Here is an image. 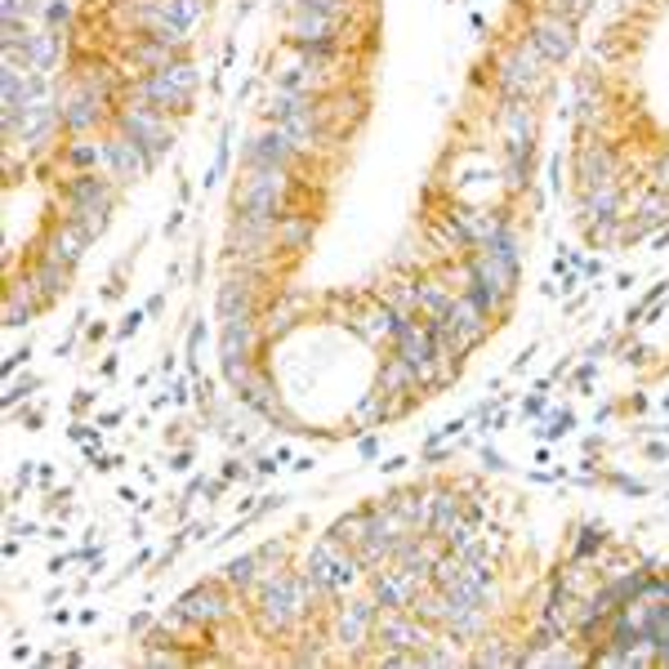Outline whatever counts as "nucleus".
Segmentation results:
<instances>
[{"label": "nucleus", "mask_w": 669, "mask_h": 669, "mask_svg": "<svg viewBox=\"0 0 669 669\" xmlns=\"http://www.w3.org/2000/svg\"><path fill=\"white\" fill-rule=\"evenodd\" d=\"M291 197H295V179L291 170H277V166H246V179L236 183L232 193V210L242 219H255V223H281V215L291 210Z\"/></svg>", "instance_id": "obj_1"}, {"label": "nucleus", "mask_w": 669, "mask_h": 669, "mask_svg": "<svg viewBox=\"0 0 669 669\" xmlns=\"http://www.w3.org/2000/svg\"><path fill=\"white\" fill-rule=\"evenodd\" d=\"M549 68L554 63L536 50V40L522 32V36H513L509 50L496 54V94H500V99H527V104H536L545 94V85H549Z\"/></svg>", "instance_id": "obj_2"}, {"label": "nucleus", "mask_w": 669, "mask_h": 669, "mask_svg": "<svg viewBox=\"0 0 669 669\" xmlns=\"http://www.w3.org/2000/svg\"><path fill=\"white\" fill-rule=\"evenodd\" d=\"M117 193H121V187H117L104 170L68 174V179H63V219L81 223L89 236H99V232L108 228V219H112Z\"/></svg>", "instance_id": "obj_3"}, {"label": "nucleus", "mask_w": 669, "mask_h": 669, "mask_svg": "<svg viewBox=\"0 0 669 669\" xmlns=\"http://www.w3.org/2000/svg\"><path fill=\"white\" fill-rule=\"evenodd\" d=\"M197 85H202L197 68L179 54V59H170V63L157 68V72L134 76L130 94H134V99H143V104L161 108V112H170V117H183L187 108H193V99H197Z\"/></svg>", "instance_id": "obj_4"}, {"label": "nucleus", "mask_w": 669, "mask_h": 669, "mask_svg": "<svg viewBox=\"0 0 669 669\" xmlns=\"http://www.w3.org/2000/svg\"><path fill=\"white\" fill-rule=\"evenodd\" d=\"M304 571L317 581V589H321L326 598H344V594L362 581L366 562H362L357 549L344 545L340 536H321V540L308 549V567H304Z\"/></svg>", "instance_id": "obj_5"}, {"label": "nucleus", "mask_w": 669, "mask_h": 669, "mask_svg": "<svg viewBox=\"0 0 669 669\" xmlns=\"http://www.w3.org/2000/svg\"><path fill=\"white\" fill-rule=\"evenodd\" d=\"M268 125L291 134L300 153H317V143L330 134L321 121V108H317V94H291V89H272Z\"/></svg>", "instance_id": "obj_6"}, {"label": "nucleus", "mask_w": 669, "mask_h": 669, "mask_svg": "<svg viewBox=\"0 0 669 669\" xmlns=\"http://www.w3.org/2000/svg\"><path fill=\"white\" fill-rule=\"evenodd\" d=\"M112 130H121V134H130L134 143H143L153 161H161V157L174 148V121H170V112H161V108H153V104L134 99V94L112 112Z\"/></svg>", "instance_id": "obj_7"}, {"label": "nucleus", "mask_w": 669, "mask_h": 669, "mask_svg": "<svg viewBox=\"0 0 669 669\" xmlns=\"http://www.w3.org/2000/svg\"><path fill=\"white\" fill-rule=\"evenodd\" d=\"M255 625L264 638H285L300 620V607H295V585H291V567L281 571L277 581H268L259 594H255Z\"/></svg>", "instance_id": "obj_8"}, {"label": "nucleus", "mask_w": 669, "mask_h": 669, "mask_svg": "<svg viewBox=\"0 0 669 669\" xmlns=\"http://www.w3.org/2000/svg\"><path fill=\"white\" fill-rule=\"evenodd\" d=\"M438 638V625L419 620L411 607H379V620H375V647L379 652H419Z\"/></svg>", "instance_id": "obj_9"}, {"label": "nucleus", "mask_w": 669, "mask_h": 669, "mask_svg": "<svg viewBox=\"0 0 669 669\" xmlns=\"http://www.w3.org/2000/svg\"><path fill=\"white\" fill-rule=\"evenodd\" d=\"M255 353H259V321H223L219 330V362H223V379L232 389H242L255 375Z\"/></svg>", "instance_id": "obj_10"}, {"label": "nucleus", "mask_w": 669, "mask_h": 669, "mask_svg": "<svg viewBox=\"0 0 669 669\" xmlns=\"http://www.w3.org/2000/svg\"><path fill=\"white\" fill-rule=\"evenodd\" d=\"M375 620H379V603L375 598H349L330 620V638L340 643L353 660H366V647L375 643Z\"/></svg>", "instance_id": "obj_11"}, {"label": "nucleus", "mask_w": 669, "mask_h": 669, "mask_svg": "<svg viewBox=\"0 0 669 669\" xmlns=\"http://www.w3.org/2000/svg\"><path fill=\"white\" fill-rule=\"evenodd\" d=\"M112 108H117V99H108V94L85 89V85H72L63 99H59L63 134H94L99 125H112Z\"/></svg>", "instance_id": "obj_12"}, {"label": "nucleus", "mask_w": 669, "mask_h": 669, "mask_svg": "<svg viewBox=\"0 0 669 669\" xmlns=\"http://www.w3.org/2000/svg\"><path fill=\"white\" fill-rule=\"evenodd\" d=\"M153 166H157V161L148 157V148H143V143H134L130 134H121V130H108V134H104V174H108L117 187L138 183Z\"/></svg>", "instance_id": "obj_13"}, {"label": "nucleus", "mask_w": 669, "mask_h": 669, "mask_svg": "<svg viewBox=\"0 0 669 669\" xmlns=\"http://www.w3.org/2000/svg\"><path fill=\"white\" fill-rule=\"evenodd\" d=\"M527 36L536 40V50L549 59V63H567L576 54V19L567 14H554V10H532L527 14Z\"/></svg>", "instance_id": "obj_14"}, {"label": "nucleus", "mask_w": 669, "mask_h": 669, "mask_svg": "<svg viewBox=\"0 0 669 669\" xmlns=\"http://www.w3.org/2000/svg\"><path fill=\"white\" fill-rule=\"evenodd\" d=\"M193 625H202L206 634L215 630V625H223V620H232V611H236V594L223 585V581H206V585H197V589H187L179 603H174Z\"/></svg>", "instance_id": "obj_15"}, {"label": "nucleus", "mask_w": 669, "mask_h": 669, "mask_svg": "<svg viewBox=\"0 0 669 669\" xmlns=\"http://www.w3.org/2000/svg\"><path fill=\"white\" fill-rule=\"evenodd\" d=\"M304 157L308 153H300L295 148V138L285 134V130H277V125H268V130H259L251 143H246V166H277V170H300L304 166Z\"/></svg>", "instance_id": "obj_16"}, {"label": "nucleus", "mask_w": 669, "mask_h": 669, "mask_svg": "<svg viewBox=\"0 0 669 669\" xmlns=\"http://www.w3.org/2000/svg\"><path fill=\"white\" fill-rule=\"evenodd\" d=\"M424 585H428V581L415 576V571H406L402 562H385L379 571H370V598H375L379 607H411V603L419 598Z\"/></svg>", "instance_id": "obj_17"}, {"label": "nucleus", "mask_w": 669, "mask_h": 669, "mask_svg": "<svg viewBox=\"0 0 669 669\" xmlns=\"http://www.w3.org/2000/svg\"><path fill=\"white\" fill-rule=\"evenodd\" d=\"M571 174H576L581 193H585V187H603V183H616V179H620V161H616V153L607 148V143H598V138H585L581 148H576V161H571Z\"/></svg>", "instance_id": "obj_18"}, {"label": "nucleus", "mask_w": 669, "mask_h": 669, "mask_svg": "<svg viewBox=\"0 0 669 669\" xmlns=\"http://www.w3.org/2000/svg\"><path fill=\"white\" fill-rule=\"evenodd\" d=\"M215 313L219 321H251L259 317V300H255V281H246L242 272H228L219 295H215Z\"/></svg>", "instance_id": "obj_19"}, {"label": "nucleus", "mask_w": 669, "mask_h": 669, "mask_svg": "<svg viewBox=\"0 0 669 669\" xmlns=\"http://www.w3.org/2000/svg\"><path fill=\"white\" fill-rule=\"evenodd\" d=\"M89 242H94V236H89L81 223H72V219H54V223H50V232L40 236V255H50V259H59V264L76 268Z\"/></svg>", "instance_id": "obj_20"}, {"label": "nucleus", "mask_w": 669, "mask_h": 669, "mask_svg": "<svg viewBox=\"0 0 669 669\" xmlns=\"http://www.w3.org/2000/svg\"><path fill=\"white\" fill-rule=\"evenodd\" d=\"M130 36H134V40L125 45V63L134 68V76L157 72V68H166L170 59L183 54V45H170V40H161V36H153V32H130Z\"/></svg>", "instance_id": "obj_21"}, {"label": "nucleus", "mask_w": 669, "mask_h": 669, "mask_svg": "<svg viewBox=\"0 0 669 669\" xmlns=\"http://www.w3.org/2000/svg\"><path fill=\"white\" fill-rule=\"evenodd\" d=\"M334 32H340V19H330L313 5H291V19H285V36H291V45H313V40H330Z\"/></svg>", "instance_id": "obj_22"}, {"label": "nucleus", "mask_w": 669, "mask_h": 669, "mask_svg": "<svg viewBox=\"0 0 669 669\" xmlns=\"http://www.w3.org/2000/svg\"><path fill=\"white\" fill-rule=\"evenodd\" d=\"M59 54H63V36H59L54 27H40V32L27 36V45H23L19 54H10V59H19L23 68H32V72H40V76H50V72L59 68Z\"/></svg>", "instance_id": "obj_23"}, {"label": "nucleus", "mask_w": 669, "mask_h": 669, "mask_svg": "<svg viewBox=\"0 0 669 669\" xmlns=\"http://www.w3.org/2000/svg\"><path fill=\"white\" fill-rule=\"evenodd\" d=\"M45 304H50V300H45V291L36 285V277H32V272L19 277L10 291H5V326H27Z\"/></svg>", "instance_id": "obj_24"}, {"label": "nucleus", "mask_w": 669, "mask_h": 669, "mask_svg": "<svg viewBox=\"0 0 669 669\" xmlns=\"http://www.w3.org/2000/svg\"><path fill=\"white\" fill-rule=\"evenodd\" d=\"M313 232H317V219L308 210H285L281 223H277V246L285 255H304L308 242H313Z\"/></svg>", "instance_id": "obj_25"}, {"label": "nucleus", "mask_w": 669, "mask_h": 669, "mask_svg": "<svg viewBox=\"0 0 669 669\" xmlns=\"http://www.w3.org/2000/svg\"><path fill=\"white\" fill-rule=\"evenodd\" d=\"M59 157H63V166L72 174H81V170H104V138H94V134H68Z\"/></svg>", "instance_id": "obj_26"}, {"label": "nucleus", "mask_w": 669, "mask_h": 669, "mask_svg": "<svg viewBox=\"0 0 669 669\" xmlns=\"http://www.w3.org/2000/svg\"><path fill=\"white\" fill-rule=\"evenodd\" d=\"M389 509L411 532H428V522H434V491H398L389 496Z\"/></svg>", "instance_id": "obj_27"}, {"label": "nucleus", "mask_w": 669, "mask_h": 669, "mask_svg": "<svg viewBox=\"0 0 669 669\" xmlns=\"http://www.w3.org/2000/svg\"><path fill=\"white\" fill-rule=\"evenodd\" d=\"M415 291H419V317L424 321H438V317H447V308L455 304V285L451 281H442V277H419L415 281Z\"/></svg>", "instance_id": "obj_28"}, {"label": "nucleus", "mask_w": 669, "mask_h": 669, "mask_svg": "<svg viewBox=\"0 0 669 669\" xmlns=\"http://www.w3.org/2000/svg\"><path fill=\"white\" fill-rule=\"evenodd\" d=\"M660 223H669V193H652L643 197V206H638V219L625 228V242H643V236H652Z\"/></svg>", "instance_id": "obj_29"}, {"label": "nucleus", "mask_w": 669, "mask_h": 669, "mask_svg": "<svg viewBox=\"0 0 669 669\" xmlns=\"http://www.w3.org/2000/svg\"><path fill=\"white\" fill-rule=\"evenodd\" d=\"M620 206H625L620 179H616V183H603V187H585V193H581V215H585V223H589V219H616Z\"/></svg>", "instance_id": "obj_30"}, {"label": "nucleus", "mask_w": 669, "mask_h": 669, "mask_svg": "<svg viewBox=\"0 0 669 669\" xmlns=\"http://www.w3.org/2000/svg\"><path fill=\"white\" fill-rule=\"evenodd\" d=\"M464 518H469V509H464L460 491H434V522H428V532H434L438 540H447Z\"/></svg>", "instance_id": "obj_31"}, {"label": "nucleus", "mask_w": 669, "mask_h": 669, "mask_svg": "<svg viewBox=\"0 0 669 669\" xmlns=\"http://www.w3.org/2000/svg\"><path fill=\"white\" fill-rule=\"evenodd\" d=\"M32 277H36V285L45 291V300H59V295H68V291H72V268H68V264H59V259H50V255H36Z\"/></svg>", "instance_id": "obj_32"}, {"label": "nucleus", "mask_w": 669, "mask_h": 669, "mask_svg": "<svg viewBox=\"0 0 669 669\" xmlns=\"http://www.w3.org/2000/svg\"><path fill=\"white\" fill-rule=\"evenodd\" d=\"M219 581H223L232 594H255V589H259V558H255V549L242 554V558H232V562L223 567Z\"/></svg>", "instance_id": "obj_33"}, {"label": "nucleus", "mask_w": 669, "mask_h": 669, "mask_svg": "<svg viewBox=\"0 0 669 669\" xmlns=\"http://www.w3.org/2000/svg\"><path fill=\"white\" fill-rule=\"evenodd\" d=\"M366 532H370V509H353V513H344V518L330 527V536H340V540L353 545V549L366 540Z\"/></svg>", "instance_id": "obj_34"}, {"label": "nucleus", "mask_w": 669, "mask_h": 669, "mask_svg": "<svg viewBox=\"0 0 669 669\" xmlns=\"http://www.w3.org/2000/svg\"><path fill=\"white\" fill-rule=\"evenodd\" d=\"M477 643H483V647H477L473 665H483V669H487V665H509V669H513V665H522V656H518V652H509V643H504V638H477Z\"/></svg>", "instance_id": "obj_35"}, {"label": "nucleus", "mask_w": 669, "mask_h": 669, "mask_svg": "<svg viewBox=\"0 0 669 669\" xmlns=\"http://www.w3.org/2000/svg\"><path fill=\"white\" fill-rule=\"evenodd\" d=\"M620 219H625V215H616V219H589V223H585L589 242H594V246H611L616 236H625V223H620Z\"/></svg>", "instance_id": "obj_36"}, {"label": "nucleus", "mask_w": 669, "mask_h": 669, "mask_svg": "<svg viewBox=\"0 0 669 669\" xmlns=\"http://www.w3.org/2000/svg\"><path fill=\"white\" fill-rule=\"evenodd\" d=\"M571 424H576V415H571V411H562V415H554V419L540 428V438H562Z\"/></svg>", "instance_id": "obj_37"}, {"label": "nucleus", "mask_w": 669, "mask_h": 669, "mask_svg": "<svg viewBox=\"0 0 669 669\" xmlns=\"http://www.w3.org/2000/svg\"><path fill=\"white\" fill-rule=\"evenodd\" d=\"M68 19H72V5H68V0H54V5L45 10V27H54V32H59Z\"/></svg>", "instance_id": "obj_38"}, {"label": "nucleus", "mask_w": 669, "mask_h": 669, "mask_svg": "<svg viewBox=\"0 0 669 669\" xmlns=\"http://www.w3.org/2000/svg\"><path fill=\"white\" fill-rule=\"evenodd\" d=\"M652 187H656V193H669V153L656 157V166H652Z\"/></svg>", "instance_id": "obj_39"}, {"label": "nucleus", "mask_w": 669, "mask_h": 669, "mask_svg": "<svg viewBox=\"0 0 669 669\" xmlns=\"http://www.w3.org/2000/svg\"><path fill=\"white\" fill-rule=\"evenodd\" d=\"M594 549H603V532H585V540H576V549H571V558H589Z\"/></svg>", "instance_id": "obj_40"}, {"label": "nucleus", "mask_w": 669, "mask_h": 669, "mask_svg": "<svg viewBox=\"0 0 669 669\" xmlns=\"http://www.w3.org/2000/svg\"><path fill=\"white\" fill-rule=\"evenodd\" d=\"M202 340H206V326L197 321V326H193V334H187V362H193V370H197V353H202Z\"/></svg>", "instance_id": "obj_41"}, {"label": "nucleus", "mask_w": 669, "mask_h": 669, "mask_svg": "<svg viewBox=\"0 0 669 669\" xmlns=\"http://www.w3.org/2000/svg\"><path fill=\"white\" fill-rule=\"evenodd\" d=\"M321 660H326L321 647H300V652H295V665H321Z\"/></svg>", "instance_id": "obj_42"}, {"label": "nucleus", "mask_w": 669, "mask_h": 669, "mask_svg": "<svg viewBox=\"0 0 669 669\" xmlns=\"http://www.w3.org/2000/svg\"><path fill=\"white\" fill-rule=\"evenodd\" d=\"M138 326H143V313H130V317H125V326H121V334H134Z\"/></svg>", "instance_id": "obj_43"}, {"label": "nucleus", "mask_w": 669, "mask_h": 669, "mask_svg": "<svg viewBox=\"0 0 669 669\" xmlns=\"http://www.w3.org/2000/svg\"><path fill=\"white\" fill-rule=\"evenodd\" d=\"M581 5H585V10H594V0H581Z\"/></svg>", "instance_id": "obj_44"}]
</instances>
